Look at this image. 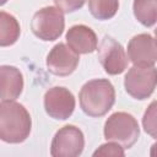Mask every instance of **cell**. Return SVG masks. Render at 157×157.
Wrapping results in <instances>:
<instances>
[{
    "label": "cell",
    "mask_w": 157,
    "mask_h": 157,
    "mask_svg": "<svg viewBox=\"0 0 157 157\" xmlns=\"http://www.w3.org/2000/svg\"><path fill=\"white\" fill-rule=\"evenodd\" d=\"M98 59L108 75H119L128 66V55L123 45L110 36H104L98 47Z\"/></svg>",
    "instance_id": "ba28073f"
},
{
    "label": "cell",
    "mask_w": 157,
    "mask_h": 157,
    "mask_svg": "<svg viewBox=\"0 0 157 157\" xmlns=\"http://www.w3.org/2000/svg\"><path fill=\"white\" fill-rule=\"evenodd\" d=\"M103 134L107 141H114L123 148H130L140 136V126L134 115L126 112H115L104 123Z\"/></svg>",
    "instance_id": "3957f363"
},
{
    "label": "cell",
    "mask_w": 157,
    "mask_h": 157,
    "mask_svg": "<svg viewBox=\"0 0 157 157\" xmlns=\"http://www.w3.org/2000/svg\"><path fill=\"white\" fill-rule=\"evenodd\" d=\"M9 0H0V6H2V5H5L6 2H7Z\"/></svg>",
    "instance_id": "d6986e66"
},
{
    "label": "cell",
    "mask_w": 157,
    "mask_h": 157,
    "mask_svg": "<svg viewBox=\"0 0 157 157\" xmlns=\"http://www.w3.org/2000/svg\"><path fill=\"white\" fill-rule=\"evenodd\" d=\"M21 34V27L15 16L0 11V47H10L17 42Z\"/></svg>",
    "instance_id": "4fadbf2b"
},
{
    "label": "cell",
    "mask_w": 157,
    "mask_h": 157,
    "mask_svg": "<svg viewBox=\"0 0 157 157\" xmlns=\"http://www.w3.org/2000/svg\"><path fill=\"white\" fill-rule=\"evenodd\" d=\"M80 61L78 54H76L67 44L58 43L48 53L45 65L49 72L55 76H69L71 75Z\"/></svg>",
    "instance_id": "9c48e42d"
},
{
    "label": "cell",
    "mask_w": 157,
    "mask_h": 157,
    "mask_svg": "<svg viewBox=\"0 0 157 157\" xmlns=\"http://www.w3.org/2000/svg\"><path fill=\"white\" fill-rule=\"evenodd\" d=\"M65 39L67 45L78 55L92 53L98 47V39L94 31L85 25H75L70 27Z\"/></svg>",
    "instance_id": "8fae6325"
},
{
    "label": "cell",
    "mask_w": 157,
    "mask_h": 157,
    "mask_svg": "<svg viewBox=\"0 0 157 157\" xmlns=\"http://www.w3.org/2000/svg\"><path fill=\"white\" fill-rule=\"evenodd\" d=\"M82 112L92 118L105 115L115 103V90L107 78H94L87 81L78 93Z\"/></svg>",
    "instance_id": "7a4b0ae2"
},
{
    "label": "cell",
    "mask_w": 157,
    "mask_h": 157,
    "mask_svg": "<svg viewBox=\"0 0 157 157\" xmlns=\"http://www.w3.org/2000/svg\"><path fill=\"white\" fill-rule=\"evenodd\" d=\"M144 130L153 139L157 136V123H156V101H153L146 109L142 118Z\"/></svg>",
    "instance_id": "2e32d148"
},
{
    "label": "cell",
    "mask_w": 157,
    "mask_h": 157,
    "mask_svg": "<svg viewBox=\"0 0 157 157\" xmlns=\"http://www.w3.org/2000/svg\"><path fill=\"white\" fill-rule=\"evenodd\" d=\"M119 9V0H88L91 15L101 21L110 20Z\"/></svg>",
    "instance_id": "9a60e30c"
},
{
    "label": "cell",
    "mask_w": 157,
    "mask_h": 157,
    "mask_svg": "<svg viewBox=\"0 0 157 157\" xmlns=\"http://www.w3.org/2000/svg\"><path fill=\"white\" fill-rule=\"evenodd\" d=\"M128 58L135 66H155L157 60L156 39L148 33L134 36L128 43Z\"/></svg>",
    "instance_id": "30bf717a"
},
{
    "label": "cell",
    "mask_w": 157,
    "mask_h": 157,
    "mask_svg": "<svg viewBox=\"0 0 157 157\" xmlns=\"http://www.w3.org/2000/svg\"><path fill=\"white\" fill-rule=\"evenodd\" d=\"M44 109L45 113L56 120H66L75 110L76 101L71 91L63 86L49 88L44 93Z\"/></svg>",
    "instance_id": "52a82bcc"
},
{
    "label": "cell",
    "mask_w": 157,
    "mask_h": 157,
    "mask_svg": "<svg viewBox=\"0 0 157 157\" xmlns=\"http://www.w3.org/2000/svg\"><path fill=\"white\" fill-rule=\"evenodd\" d=\"M87 0H54L55 6L64 13H70L80 10Z\"/></svg>",
    "instance_id": "ac0fdd59"
},
{
    "label": "cell",
    "mask_w": 157,
    "mask_h": 157,
    "mask_svg": "<svg viewBox=\"0 0 157 157\" xmlns=\"http://www.w3.org/2000/svg\"><path fill=\"white\" fill-rule=\"evenodd\" d=\"M85 147L83 132L75 125L60 128L50 144V155L53 157H77Z\"/></svg>",
    "instance_id": "8992f818"
},
{
    "label": "cell",
    "mask_w": 157,
    "mask_h": 157,
    "mask_svg": "<svg viewBox=\"0 0 157 157\" xmlns=\"http://www.w3.org/2000/svg\"><path fill=\"white\" fill-rule=\"evenodd\" d=\"M125 152H124V148L114 142V141H108L107 144H103L101 145L94 152H93V157H97V156H124Z\"/></svg>",
    "instance_id": "e0dca14e"
},
{
    "label": "cell",
    "mask_w": 157,
    "mask_h": 157,
    "mask_svg": "<svg viewBox=\"0 0 157 157\" xmlns=\"http://www.w3.org/2000/svg\"><path fill=\"white\" fill-rule=\"evenodd\" d=\"M31 28L37 38L44 42L55 40L63 34L65 28L64 12L56 6H45L33 15Z\"/></svg>",
    "instance_id": "277c9868"
},
{
    "label": "cell",
    "mask_w": 157,
    "mask_h": 157,
    "mask_svg": "<svg viewBox=\"0 0 157 157\" xmlns=\"http://www.w3.org/2000/svg\"><path fill=\"white\" fill-rule=\"evenodd\" d=\"M23 91V76L16 66L0 65V99L15 101Z\"/></svg>",
    "instance_id": "7c38bea8"
},
{
    "label": "cell",
    "mask_w": 157,
    "mask_h": 157,
    "mask_svg": "<svg viewBox=\"0 0 157 157\" xmlns=\"http://www.w3.org/2000/svg\"><path fill=\"white\" fill-rule=\"evenodd\" d=\"M135 18L145 27H152L157 21V0H134Z\"/></svg>",
    "instance_id": "5bb4252c"
},
{
    "label": "cell",
    "mask_w": 157,
    "mask_h": 157,
    "mask_svg": "<svg viewBox=\"0 0 157 157\" xmlns=\"http://www.w3.org/2000/svg\"><path fill=\"white\" fill-rule=\"evenodd\" d=\"M32 119L28 110L15 101L0 102V140L21 144L31 134Z\"/></svg>",
    "instance_id": "6da1fadb"
},
{
    "label": "cell",
    "mask_w": 157,
    "mask_h": 157,
    "mask_svg": "<svg viewBox=\"0 0 157 157\" xmlns=\"http://www.w3.org/2000/svg\"><path fill=\"white\" fill-rule=\"evenodd\" d=\"M157 72L155 66H132L124 77V87L132 98L142 101L148 98L156 88Z\"/></svg>",
    "instance_id": "5b68a950"
}]
</instances>
